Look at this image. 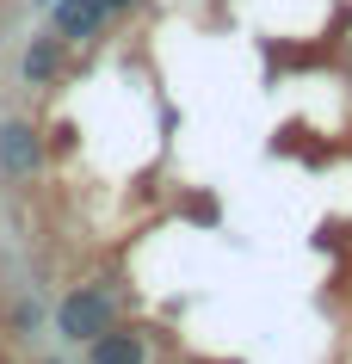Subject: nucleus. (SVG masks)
I'll return each instance as SVG.
<instances>
[{
  "label": "nucleus",
  "mask_w": 352,
  "mask_h": 364,
  "mask_svg": "<svg viewBox=\"0 0 352 364\" xmlns=\"http://www.w3.org/2000/svg\"><path fill=\"white\" fill-rule=\"evenodd\" d=\"M117 321V309H112V296L105 290H93V284H80V290H68L62 296V309H56V327H62V340H80V346H93L105 327Z\"/></svg>",
  "instance_id": "nucleus-1"
},
{
  "label": "nucleus",
  "mask_w": 352,
  "mask_h": 364,
  "mask_svg": "<svg viewBox=\"0 0 352 364\" xmlns=\"http://www.w3.org/2000/svg\"><path fill=\"white\" fill-rule=\"evenodd\" d=\"M99 25H105V6L99 0H56V13H50V31L62 43H93Z\"/></svg>",
  "instance_id": "nucleus-2"
},
{
  "label": "nucleus",
  "mask_w": 352,
  "mask_h": 364,
  "mask_svg": "<svg viewBox=\"0 0 352 364\" xmlns=\"http://www.w3.org/2000/svg\"><path fill=\"white\" fill-rule=\"evenodd\" d=\"M93 364H149V340H142V327H105L93 340Z\"/></svg>",
  "instance_id": "nucleus-3"
},
{
  "label": "nucleus",
  "mask_w": 352,
  "mask_h": 364,
  "mask_svg": "<svg viewBox=\"0 0 352 364\" xmlns=\"http://www.w3.org/2000/svg\"><path fill=\"white\" fill-rule=\"evenodd\" d=\"M62 75V38L56 31H38L31 50H25V87H50Z\"/></svg>",
  "instance_id": "nucleus-4"
},
{
  "label": "nucleus",
  "mask_w": 352,
  "mask_h": 364,
  "mask_svg": "<svg viewBox=\"0 0 352 364\" xmlns=\"http://www.w3.org/2000/svg\"><path fill=\"white\" fill-rule=\"evenodd\" d=\"M0 167L6 173H31L38 167V136H31V124H6V130H0Z\"/></svg>",
  "instance_id": "nucleus-5"
},
{
  "label": "nucleus",
  "mask_w": 352,
  "mask_h": 364,
  "mask_svg": "<svg viewBox=\"0 0 352 364\" xmlns=\"http://www.w3.org/2000/svg\"><path fill=\"white\" fill-rule=\"evenodd\" d=\"M99 6H105V13H124V6H137V0H99Z\"/></svg>",
  "instance_id": "nucleus-6"
}]
</instances>
